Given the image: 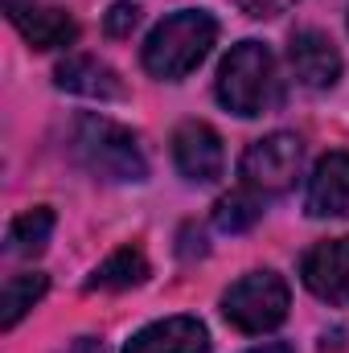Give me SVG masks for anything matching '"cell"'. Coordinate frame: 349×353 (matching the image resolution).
Instances as JSON below:
<instances>
[{
	"instance_id": "cell-1",
	"label": "cell",
	"mask_w": 349,
	"mask_h": 353,
	"mask_svg": "<svg viewBox=\"0 0 349 353\" xmlns=\"http://www.w3.org/2000/svg\"><path fill=\"white\" fill-rule=\"evenodd\" d=\"M214 41H218V21L206 8H181L148 33L140 58H144V70L152 79L177 83V79H185L189 70H197L206 62Z\"/></svg>"
},
{
	"instance_id": "cell-2",
	"label": "cell",
	"mask_w": 349,
	"mask_h": 353,
	"mask_svg": "<svg viewBox=\"0 0 349 353\" xmlns=\"http://www.w3.org/2000/svg\"><path fill=\"white\" fill-rule=\"evenodd\" d=\"M74 157L103 181H119V185L132 181L136 185L148 176V157H144L140 140L103 115H83L74 123Z\"/></svg>"
},
{
	"instance_id": "cell-3",
	"label": "cell",
	"mask_w": 349,
	"mask_h": 353,
	"mask_svg": "<svg viewBox=\"0 0 349 353\" xmlns=\"http://www.w3.org/2000/svg\"><path fill=\"white\" fill-rule=\"evenodd\" d=\"M218 103L243 119L275 103V58L263 41H239L218 66Z\"/></svg>"
},
{
	"instance_id": "cell-4",
	"label": "cell",
	"mask_w": 349,
	"mask_h": 353,
	"mask_svg": "<svg viewBox=\"0 0 349 353\" xmlns=\"http://www.w3.org/2000/svg\"><path fill=\"white\" fill-rule=\"evenodd\" d=\"M292 292L275 271H251L222 296V316L239 333H271L288 321Z\"/></svg>"
},
{
	"instance_id": "cell-5",
	"label": "cell",
	"mask_w": 349,
	"mask_h": 353,
	"mask_svg": "<svg viewBox=\"0 0 349 353\" xmlns=\"http://www.w3.org/2000/svg\"><path fill=\"white\" fill-rule=\"evenodd\" d=\"M300 161H304V144L292 132H271L243 152L239 176L247 189H255L263 197H275V193H288L296 185Z\"/></svg>"
},
{
	"instance_id": "cell-6",
	"label": "cell",
	"mask_w": 349,
	"mask_h": 353,
	"mask_svg": "<svg viewBox=\"0 0 349 353\" xmlns=\"http://www.w3.org/2000/svg\"><path fill=\"white\" fill-rule=\"evenodd\" d=\"M173 161L177 173L193 185H210L222 176V165H226V152H222V136L210 128V123H181L173 132Z\"/></svg>"
},
{
	"instance_id": "cell-7",
	"label": "cell",
	"mask_w": 349,
	"mask_h": 353,
	"mask_svg": "<svg viewBox=\"0 0 349 353\" xmlns=\"http://www.w3.org/2000/svg\"><path fill=\"white\" fill-rule=\"evenodd\" d=\"M300 279L312 296L329 304H349V234L346 239H325L300 259Z\"/></svg>"
},
{
	"instance_id": "cell-8",
	"label": "cell",
	"mask_w": 349,
	"mask_h": 353,
	"mask_svg": "<svg viewBox=\"0 0 349 353\" xmlns=\"http://www.w3.org/2000/svg\"><path fill=\"white\" fill-rule=\"evenodd\" d=\"M4 17L33 50H58V46H70L79 37V25L62 8L37 4V0H4Z\"/></svg>"
},
{
	"instance_id": "cell-9",
	"label": "cell",
	"mask_w": 349,
	"mask_h": 353,
	"mask_svg": "<svg viewBox=\"0 0 349 353\" xmlns=\"http://www.w3.org/2000/svg\"><path fill=\"white\" fill-rule=\"evenodd\" d=\"M288 62H292V74L312 90H329L341 79V54H337V46H333L325 33H317V29L292 33V41H288Z\"/></svg>"
},
{
	"instance_id": "cell-10",
	"label": "cell",
	"mask_w": 349,
	"mask_h": 353,
	"mask_svg": "<svg viewBox=\"0 0 349 353\" xmlns=\"http://www.w3.org/2000/svg\"><path fill=\"white\" fill-rule=\"evenodd\" d=\"M123 353H210V333L197 316H165L132 333Z\"/></svg>"
},
{
	"instance_id": "cell-11",
	"label": "cell",
	"mask_w": 349,
	"mask_h": 353,
	"mask_svg": "<svg viewBox=\"0 0 349 353\" xmlns=\"http://www.w3.org/2000/svg\"><path fill=\"white\" fill-rule=\"evenodd\" d=\"M304 210L312 218H337L349 210V152H329L317 161L304 189Z\"/></svg>"
},
{
	"instance_id": "cell-12",
	"label": "cell",
	"mask_w": 349,
	"mask_h": 353,
	"mask_svg": "<svg viewBox=\"0 0 349 353\" xmlns=\"http://www.w3.org/2000/svg\"><path fill=\"white\" fill-rule=\"evenodd\" d=\"M54 79H58V87H62V90L83 94V99H99V103H107V99H128L123 79H119L107 62L87 58V54L66 58V62L54 70Z\"/></svg>"
},
{
	"instance_id": "cell-13",
	"label": "cell",
	"mask_w": 349,
	"mask_h": 353,
	"mask_svg": "<svg viewBox=\"0 0 349 353\" xmlns=\"http://www.w3.org/2000/svg\"><path fill=\"white\" fill-rule=\"evenodd\" d=\"M144 279H148V259H144V251L123 247V251L107 255L103 263L90 271L87 292H128V288H140Z\"/></svg>"
},
{
	"instance_id": "cell-14",
	"label": "cell",
	"mask_w": 349,
	"mask_h": 353,
	"mask_svg": "<svg viewBox=\"0 0 349 353\" xmlns=\"http://www.w3.org/2000/svg\"><path fill=\"white\" fill-rule=\"evenodd\" d=\"M46 288H50V279H46L41 271H21V275H12V279L4 283V292H0V329H17V321L46 296Z\"/></svg>"
},
{
	"instance_id": "cell-15",
	"label": "cell",
	"mask_w": 349,
	"mask_h": 353,
	"mask_svg": "<svg viewBox=\"0 0 349 353\" xmlns=\"http://www.w3.org/2000/svg\"><path fill=\"white\" fill-rule=\"evenodd\" d=\"M50 234H54V210L33 205L21 218H12V226H8V255H25V259L41 255Z\"/></svg>"
},
{
	"instance_id": "cell-16",
	"label": "cell",
	"mask_w": 349,
	"mask_h": 353,
	"mask_svg": "<svg viewBox=\"0 0 349 353\" xmlns=\"http://www.w3.org/2000/svg\"><path fill=\"white\" fill-rule=\"evenodd\" d=\"M259 218H263V193L247 189V185L235 189V193H226V197H218V205H214V226L226 230V234L251 230Z\"/></svg>"
},
{
	"instance_id": "cell-17",
	"label": "cell",
	"mask_w": 349,
	"mask_h": 353,
	"mask_svg": "<svg viewBox=\"0 0 349 353\" xmlns=\"http://www.w3.org/2000/svg\"><path fill=\"white\" fill-rule=\"evenodd\" d=\"M136 25H140V8H136V4H128V0L111 4V12H107V21H103L107 37H128Z\"/></svg>"
},
{
	"instance_id": "cell-18",
	"label": "cell",
	"mask_w": 349,
	"mask_h": 353,
	"mask_svg": "<svg viewBox=\"0 0 349 353\" xmlns=\"http://www.w3.org/2000/svg\"><path fill=\"white\" fill-rule=\"evenodd\" d=\"M247 17H255V21H267V17H279V12H288L296 0H235Z\"/></svg>"
},
{
	"instance_id": "cell-19",
	"label": "cell",
	"mask_w": 349,
	"mask_h": 353,
	"mask_svg": "<svg viewBox=\"0 0 349 353\" xmlns=\"http://www.w3.org/2000/svg\"><path fill=\"white\" fill-rule=\"evenodd\" d=\"M66 353H103V345H99L94 337H79V341H74Z\"/></svg>"
},
{
	"instance_id": "cell-20",
	"label": "cell",
	"mask_w": 349,
	"mask_h": 353,
	"mask_svg": "<svg viewBox=\"0 0 349 353\" xmlns=\"http://www.w3.org/2000/svg\"><path fill=\"white\" fill-rule=\"evenodd\" d=\"M247 353H296L288 341H267V345H255V350H247Z\"/></svg>"
}]
</instances>
